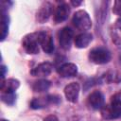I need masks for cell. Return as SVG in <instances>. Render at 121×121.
<instances>
[{
	"instance_id": "cell-1",
	"label": "cell",
	"mask_w": 121,
	"mask_h": 121,
	"mask_svg": "<svg viewBox=\"0 0 121 121\" xmlns=\"http://www.w3.org/2000/svg\"><path fill=\"white\" fill-rule=\"evenodd\" d=\"M43 35V32H34L30 33L24 37L23 46L28 54H37L39 53V45H41V40Z\"/></svg>"
},
{
	"instance_id": "cell-2",
	"label": "cell",
	"mask_w": 121,
	"mask_h": 121,
	"mask_svg": "<svg viewBox=\"0 0 121 121\" xmlns=\"http://www.w3.org/2000/svg\"><path fill=\"white\" fill-rule=\"evenodd\" d=\"M101 113L105 119H116L121 117V99L112 97L110 105L103 106Z\"/></svg>"
},
{
	"instance_id": "cell-3",
	"label": "cell",
	"mask_w": 121,
	"mask_h": 121,
	"mask_svg": "<svg viewBox=\"0 0 121 121\" xmlns=\"http://www.w3.org/2000/svg\"><path fill=\"white\" fill-rule=\"evenodd\" d=\"M72 23L78 30H82V31L88 30L92 26L91 18L89 14L83 9H79L74 13L72 18Z\"/></svg>"
},
{
	"instance_id": "cell-4",
	"label": "cell",
	"mask_w": 121,
	"mask_h": 121,
	"mask_svg": "<svg viewBox=\"0 0 121 121\" xmlns=\"http://www.w3.org/2000/svg\"><path fill=\"white\" fill-rule=\"evenodd\" d=\"M111 53L104 47H95L89 53V60L95 64H105L111 60Z\"/></svg>"
},
{
	"instance_id": "cell-5",
	"label": "cell",
	"mask_w": 121,
	"mask_h": 121,
	"mask_svg": "<svg viewBox=\"0 0 121 121\" xmlns=\"http://www.w3.org/2000/svg\"><path fill=\"white\" fill-rule=\"evenodd\" d=\"M58 38H59V43H60V47L64 50H68L71 46V43L74 38L73 30L70 27L65 26L59 31Z\"/></svg>"
},
{
	"instance_id": "cell-6",
	"label": "cell",
	"mask_w": 121,
	"mask_h": 121,
	"mask_svg": "<svg viewBox=\"0 0 121 121\" xmlns=\"http://www.w3.org/2000/svg\"><path fill=\"white\" fill-rule=\"evenodd\" d=\"M52 10H53V7L52 4L49 2H44L39 9V10L36 13V20L40 23V24H43L45 23L49 17L52 14Z\"/></svg>"
},
{
	"instance_id": "cell-7",
	"label": "cell",
	"mask_w": 121,
	"mask_h": 121,
	"mask_svg": "<svg viewBox=\"0 0 121 121\" xmlns=\"http://www.w3.org/2000/svg\"><path fill=\"white\" fill-rule=\"evenodd\" d=\"M79 90L80 87L78 82H71L66 85V87L64 88V95L66 99L72 103H76L78 98Z\"/></svg>"
},
{
	"instance_id": "cell-8",
	"label": "cell",
	"mask_w": 121,
	"mask_h": 121,
	"mask_svg": "<svg viewBox=\"0 0 121 121\" xmlns=\"http://www.w3.org/2000/svg\"><path fill=\"white\" fill-rule=\"evenodd\" d=\"M57 71L61 78H73L78 74V67L72 62H66L60 65Z\"/></svg>"
},
{
	"instance_id": "cell-9",
	"label": "cell",
	"mask_w": 121,
	"mask_h": 121,
	"mask_svg": "<svg viewBox=\"0 0 121 121\" xmlns=\"http://www.w3.org/2000/svg\"><path fill=\"white\" fill-rule=\"evenodd\" d=\"M69 13H70V8H69L68 4L62 3V4L59 5L57 7L55 14H54V21H55V23L56 24H60V23L64 22L67 19Z\"/></svg>"
},
{
	"instance_id": "cell-10",
	"label": "cell",
	"mask_w": 121,
	"mask_h": 121,
	"mask_svg": "<svg viewBox=\"0 0 121 121\" xmlns=\"http://www.w3.org/2000/svg\"><path fill=\"white\" fill-rule=\"evenodd\" d=\"M88 102H89V104L92 108H94L95 110H98V109L103 108L105 98H104V95L101 92L94 91L93 93L90 94V95L88 97Z\"/></svg>"
},
{
	"instance_id": "cell-11",
	"label": "cell",
	"mask_w": 121,
	"mask_h": 121,
	"mask_svg": "<svg viewBox=\"0 0 121 121\" xmlns=\"http://www.w3.org/2000/svg\"><path fill=\"white\" fill-rule=\"evenodd\" d=\"M53 69V66L50 62H42L36 67H34L31 71L30 74L33 77H46L51 74Z\"/></svg>"
},
{
	"instance_id": "cell-12",
	"label": "cell",
	"mask_w": 121,
	"mask_h": 121,
	"mask_svg": "<svg viewBox=\"0 0 121 121\" xmlns=\"http://www.w3.org/2000/svg\"><path fill=\"white\" fill-rule=\"evenodd\" d=\"M20 86V81L15 78L3 79L1 81L0 90L1 93H14Z\"/></svg>"
},
{
	"instance_id": "cell-13",
	"label": "cell",
	"mask_w": 121,
	"mask_h": 121,
	"mask_svg": "<svg viewBox=\"0 0 121 121\" xmlns=\"http://www.w3.org/2000/svg\"><path fill=\"white\" fill-rule=\"evenodd\" d=\"M92 40H93L92 34L87 33V32H83V33H80V34H78V35H77L75 37L74 43H75L76 47H78V48H85L90 44Z\"/></svg>"
},
{
	"instance_id": "cell-14",
	"label": "cell",
	"mask_w": 121,
	"mask_h": 121,
	"mask_svg": "<svg viewBox=\"0 0 121 121\" xmlns=\"http://www.w3.org/2000/svg\"><path fill=\"white\" fill-rule=\"evenodd\" d=\"M41 46H42L43 50L45 53H47V54H51L54 51V42H53V39H52V37L50 35H48L45 32H43V35L42 37Z\"/></svg>"
},
{
	"instance_id": "cell-15",
	"label": "cell",
	"mask_w": 121,
	"mask_h": 121,
	"mask_svg": "<svg viewBox=\"0 0 121 121\" xmlns=\"http://www.w3.org/2000/svg\"><path fill=\"white\" fill-rule=\"evenodd\" d=\"M51 86V82L47 79H40L36 82H34L33 86H32V89L35 91V92H45L47 91Z\"/></svg>"
},
{
	"instance_id": "cell-16",
	"label": "cell",
	"mask_w": 121,
	"mask_h": 121,
	"mask_svg": "<svg viewBox=\"0 0 121 121\" xmlns=\"http://www.w3.org/2000/svg\"><path fill=\"white\" fill-rule=\"evenodd\" d=\"M50 103V100H49V97H37V98H34L31 103H30V107L32 109H41V108H43V107H46V105Z\"/></svg>"
},
{
	"instance_id": "cell-17",
	"label": "cell",
	"mask_w": 121,
	"mask_h": 121,
	"mask_svg": "<svg viewBox=\"0 0 121 121\" xmlns=\"http://www.w3.org/2000/svg\"><path fill=\"white\" fill-rule=\"evenodd\" d=\"M9 32V18L4 12L1 16V41H4Z\"/></svg>"
},
{
	"instance_id": "cell-18",
	"label": "cell",
	"mask_w": 121,
	"mask_h": 121,
	"mask_svg": "<svg viewBox=\"0 0 121 121\" xmlns=\"http://www.w3.org/2000/svg\"><path fill=\"white\" fill-rule=\"evenodd\" d=\"M15 95L14 93H1V99L4 103L8 105H12L15 101Z\"/></svg>"
},
{
	"instance_id": "cell-19",
	"label": "cell",
	"mask_w": 121,
	"mask_h": 121,
	"mask_svg": "<svg viewBox=\"0 0 121 121\" xmlns=\"http://www.w3.org/2000/svg\"><path fill=\"white\" fill-rule=\"evenodd\" d=\"M112 12L118 16H121V0H116L113 3Z\"/></svg>"
},
{
	"instance_id": "cell-20",
	"label": "cell",
	"mask_w": 121,
	"mask_h": 121,
	"mask_svg": "<svg viewBox=\"0 0 121 121\" xmlns=\"http://www.w3.org/2000/svg\"><path fill=\"white\" fill-rule=\"evenodd\" d=\"M43 121H59V119H58V117H57L56 115H54V114H49V115H47V116L43 119Z\"/></svg>"
},
{
	"instance_id": "cell-21",
	"label": "cell",
	"mask_w": 121,
	"mask_h": 121,
	"mask_svg": "<svg viewBox=\"0 0 121 121\" xmlns=\"http://www.w3.org/2000/svg\"><path fill=\"white\" fill-rule=\"evenodd\" d=\"M115 26H116V27H117L119 30H121V16L116 20V22H115Z\"/></svg>"
},
{
	"instance_id": "cell-22",
	"label": "cell",
	"mask_w": 121,
	"mask_h": 121,
	"mask_svg": "<svg viewBox=\"0 0 121 121\" xmlns=\"http://www.w3.org/2000/svg\"><path fill=\"white\" fill-rule=\"evenodd\" d=\"M1 70H2V74H1V78H2V80L4 79V77H5V73H6V67L4 65L1 66Z\"/></svg>"
},
{
	"instance_id": "cell-23",
	"label": "cell",
	"mask_w": 121,
	"mask_h": 121,
	"mask_svg": "<svg viewBox=\"0 0 121 121\" xmlns=\"http://www.w3.org/2000/svg\"><path fill=\"white\" fill-rule=\"evenodd\" d=\"M71 4L73 5V6H79L80 4H81V1H71Z\"/></svg>"
},
{
	"instance_id": "cell-24",
	"label": "cell",
	"mask_w": 121,
	"mask_h": 121,
	"mask_svg": "<svg viewBox=\"0 0 121 121\" xmlns=\"http://www.w3.org/2000/svg\"><path fill=\"white\" fill-rule=\"evenodd\" d=\"M1 121H7V120H5V119H1Z\"/></svg>"
}]
</instances>
